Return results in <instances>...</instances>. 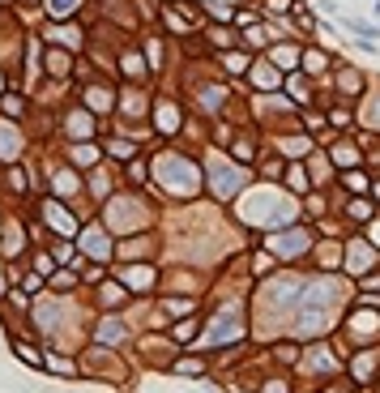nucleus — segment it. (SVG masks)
I'll return each mask as SVG.
<instances>
[{
    "label": "nucleus",
    "instance_id": "1",
    "mask_svg": "<svg viewBox=\"0 0 380 393\" xmlns=\"http://www.w3.org/2000/svg\"><path fill=\"white\" fill-rule=\"evenodd\" d=\"M235 329H240V325H235V312H227V316H222V320H218V325H213V329H209V342H222V338H231V333H235Z\"/></svg>",
    "mask_w": 380,
    "mask_h": 393
},
{
    "label": "nucleus",
    "instance_id": "3",
    "mask_svg": "<svg viewBox=\"0 0 380 393\" xmlns=\"http://www.w3.org/2000/svg\"><path fill=\"white\" fill-rule=\"evenodd\" d=\"M77 9V0H52V17H68Z\"/></svg>",
    "mask_w": 380,
    "mask_h": 393
},
{
    "label": "nucleus",
    "instance_id": "5",
    "mask_svg": "<svg viewBox=\"0 0 380 393\" xmlns=\"http://www.w3.org/2000/svg\"><path fill=\"white\" fill-rule=\"evenodd\" d=\"M342 90H350V94L359 90V73H342Z\"/></svg>",
    "mask_w": 380,
    "mask_h": 393
},
{
    "label": "nucleus",
    "instance_id": "4",
    "mask_svg": "<svg viewBox=\"0 0 380 393\" xmlns=\"http://www.w3.org/2000/svg\"><path fill=\"white\" fill-rule=\"evenodd\" d=\"M291 188H295V193H303V188H307V180H303V171H299V167L291 171Z\"/></svg>",
    "mask_w": 380,
    "mask_h": 393
},
{
    "label": "nucleus",
    "instance_id": "6",
    "mask_svg": "<svg viewBox=\"0 0 380 393\" xmlns=\"http://www.w3.org/2000/svg\"><path fill=\"white\" fill-rule=\"evenodd\" d=\"M274 81H278V77L269 73V68H256V86H274Z\"/></svg>",
    "mask_w": 380,
    "mask_h": 393
},
{
    "label": "nucleus",
    "instance_id": "7",
    "mask_svg": "<svg viewBox=\"0 0 380 393\" xmlns=\"http://www.w3.org/2000/svg\"><path fill=\"white\" fill-rule=\"evenodd\" d=\"M193 333H197V320H184V325L175 329V338H193Z\"/></svg>",
    "mask_w": 380,
    "mask_h": 393
},
{
    "label": "nucleus",
    "instance_id": "2",
    "mask_svg": "<svg viewBox=\"0 0 380 393\" xmlns=\"http://www.w3.org/2000/svg\"><path fill=\"white\" fill-rule=\"evenodd\" d=\"M150 282H154V273H150V269H133V273H128V287H137V291H146Z\"/></svg>",
    "mask_w": 380,
    "mask_h": 393
}]
</instances>
